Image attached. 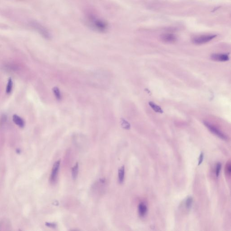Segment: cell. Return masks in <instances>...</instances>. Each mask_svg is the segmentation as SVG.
I'll return each mask as SVG.
<instances>
[{"label":"cell","instance_id":"1","mask_svg":"<svg viewBox=\"0 0 231 231\" xmlns=\"http://www.w3.org/2000/svg\"><path fill=\"white\" fill-rule=\"evenodd\" d=\"M84 21L89 29L96 32L105 33L109 30L108 22L92 12H88L85 14Z\"/></svg>","mask_w":231,"mask_h":231},{"label":"cell","instance_id":"2","mask_svg":"<svg viewBox=\"0 0 231 231\" xmlns=\"http://www.w3.org/2000/svg\"><path fill=\"white\" fill-rule=\"evenodd\" d=\"M30 26L39 33L43 38L46 39L51 38V34L50 32L44 25L36 21H32L30 22Z\"/></svg>","mask_w":231,"mask_h":231},{"label":"cell","instance_id":"3","mask_svg":"<svg viewBox=\"0 0 231 231\" xmlns=\"http://www.w3.org/2000/svg\"><path fill=\"white\" fill-rule=\"evenodd\" d=\"M216 35H203L196 36L192 39V42L196 45H201L208 43L214 39Z\"/></svg>","mask_w":231,"mask_h":231},{"label":"cell","instance_id":"4","mask_svg":"<svg viewBox=\"0 0 231 231\" xmlns=\"http://www.w3.org/2000/svg\"><path fill=\"white\" fill-rule=\"evenodd\" d=\"M204 125L208 128V129L212 132L214 133L217 136H218L219 138L223 139L224 140H227V137L225 135L224 133H222L221 131L219 130L215 126L211 124L209 122L207 121H204Z\"/></svg>","mask_w":231,"mask_h":231},{"label":"cell","instance_id":"5","mask_svg":"<svg viewBox=\"0 0 231 231\" xmlns=\"http://www.w3.org/2000/svg\"><path fill=\"white\" fill-rule=\"evenodd\" d=\"M60 160H58L54 164L52 168V173H51V176H50V181L53 183L55 182L57 178V175H58L60 165Z\"/></svg>","mask_w":231,"mask_h":231},{"label":"cell","instance_id":"6","mask_svg":"<svg viewBox=\"0 0 231 231\" xmlns=\"http://www.w3.org/2000/svg\"><path fill=\"white\" fill-rule=\"evenodd\" d=\"M160 39L163 42L168 44L174 43L177 41V37L172 33H164L160 36Z\"/></svg>","mask_w":231,"mask_h":231},{"label":"cell","instance_id":"7","mask_svg":"<svg viewBox=\"0 0 231 231\" xmlns=\"http://www.w3.org/2000/svg\"><path fill=\"white\" fill-rule=\"evenodd\" d=\"M211 57L213 60L218 61H227L229 59L228 55L226 54H213Z\"/></svg>","mask_w":231,"mask_h":231},{"label":"cell","instance_id":"8","mask_svg":"<svg viewBox=\"0 0 231 231\" xmlns=\"http://www.w3.org/2000/svg\"><path fill=\"white\" fill-rule=\"evenodd\" d=\"M13 121L16 125L20 127L23 128L25 125L24 121L21 117L17 115H14L13 116Z\"/></svg>","mask_w":231,"mask_h":231},{"label":"cell","instance_id":"9","mask_svg":"<svg viewBox=\"0 0 231 231\" xmlns=\"http://www.w3.org/2000/svg\"><path fill=\"white\" fill-rule=\"evenodd\" d=\"M138 211H139V215H140L141 216H144L146 215V213H147V206L144 204L143 203H141L139 205Z\"/></svg>","mask_w":231,"mask_h":231},{"label":"cell","instance_id":"10","mask_svg":"<svg viewBox=\"0 0 231 231\" xmlns=\"http://www.w3.org/2000/svg\"><path fill=\"white\" fill-rule=\"evenodd\" d=\"M124 176H125V167L124 166H123L118 170V178L120 183H122L124 181Z\"/></svg>","mask_w":231,"mask_h":231},{"label":"cell","instance_id":"11","mask_svg":"<svg viewBox=\"0 0 231 231\" xmlns=\"http://www.w3.org/2000/svg\"><path fill=\"white\" fill-rule=\"evenodd\" d=\"M53 90L56 98L58 101H61L62 99V96L59 88L57 87H55L53 88Z\"/></svg>","mask_w":231,"mask_h":231},{"label":"cell","instance_id":"12","mask_svg":"<svg viewBox=\"0 0 231 231\" xmlns=\"http://www.w3.org/2000/svg\"><path fill=\"white\" fill-rule=\"evenodd\" d=\"M149 105L155 112H157V113H163V110L161 109V107L155 104V103H153V102H149Z\"/></svg>","mask_w":231,"mask_h":231},{"label":"cell","instance_id":"13","mask_svg":"<svg viewBox=\"0 0 231 231\" xmlns=\"http://www.w3.org/2000/svg\"><path fill=\"white\" fill-rule=\"evenodd\" d=\"M79 171V164L77 163L72 169V175L73 178L76 179L78 176Z\"/></svg>","mask_w":231,"mask_h":231},{"label":"cell","instance_id":"14","mask_svg":"<svg viewBox=\"0 0 231 231\" xmlns=\"http://www.w3.org/2000/svg\"><path fill=\"white\" fill-rule=\"evenodd\" d=\"M12 87H13V81L12 79L10 78L7 84V88H6V92L7 93H10L12 90Z\"/></svg>","mask_w":231,"mask_h":231},{"label":"cell","instance_id":"15","mask_svg":"<svg viewBox=\"0 0 231 231\" xmlns=\"http://www.w3.org/2000/svg\"><path fill=\"white\" fill-rule=\"evenodd\" d=\"M192 202H193V199L192 197H188L186 201V206L187 209H190L191 208Z\"/></svg>","mask_w":231,"mask_h":231},{"label":"cell","instance_id":"16","mask_svg":"<svg viewBox=\"0 0 231 231\" xmlns=\"http://www.w3.org/2000/svg\"><path fill=\"white\" fill-rule=\"evenodd\" d=\"M231 165L230 162H227V164L226 166L225 171L226 174H227L228 176H230L231 174Z\"/></svg>","mask_w":231,"mask_h":231},{"label":"cell","instance_id":"17","mask_svg":"<svg viewBox=\"0 0 231 231\" xmlns=\"http://www.w3.org/2000/svg\"><path fill=\"white\" fill-rule=\"evenodd\" d=\"M221 167H222V165L220 163H218L216 165V175L217 177H218L219 176V174H220V171H221Z\"/></svg>","mask_w":231,"mask_h":231},{"label":"cell","instance_id":"18","mask_svg":"<svg viewBox=\"0 0 231 231\" xmlns=\"http://www.w3.org/2000/svg\"><path fill=\"white\" fill-rule=\"evenodd\" d=\"M203 158H204V154L203 153H201V155H200V157H199V163H198V165H200V164H201L203 162Z\"/></svg>","mask_w":231,"mask_h":231},{"label":"cell","instance_id":"19","mask_svg":"<svg viewBox=\"0 0 231 231\" xmlns=\"http://www.w3.org/2000/svg\"><path fill=\"white\" fill-rule=\"evenodd\" d=\"M46 225L47 226V227H53V228H55L56 227V224H54V223H46Z\"/></svg>","mask_w":231,"mask_h":231}]
</instances>
